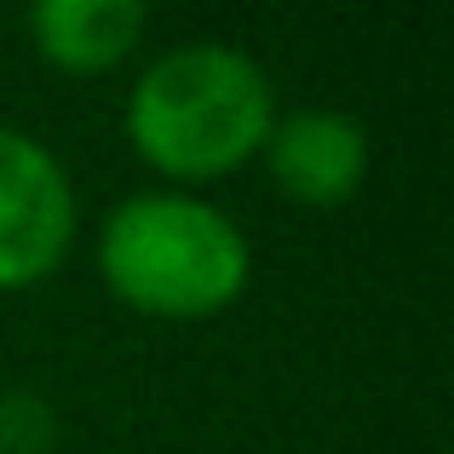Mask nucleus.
<instances>
[{"instance_id":"obj_1","label":"nucleus","mask_w":454,"mask_h":454,"mask_svg":"<svg viewBox=\"0 0 454 454\" xmlns=\"http://www.w3.org/2000/svg\"><path fill=\"white\" fill-rule=\"evenodd\" d=\"M277 121V87L242 46L190 41L161 52L127 92V145L173 184L247 167Z\"/></svg>"},{"instance_id":"obj_2","label":"nucleus","mask_w":454,"mask_h":454,"mask_svg":"<svg viewBox=\"0 0 454 454\" xmlns=\"http://www.w3.org/2000/svg\"><path fill=\"white\" fill-rule=\"evenodd\" d=\"M98 277L138 317L207 322L247 294L254 247L231 213L190 190H138L98 224Z\"/></svg>"},{"instance_id":"obj_3","label":"nucleus","mask_w":454,"mask_h":454,"mask_svg":"<svg viewBox=\"0 0 454 454\" xmlns=\"http://www.w3.org/2000/svg\"><path fill=\"white\" fill-rule=\"evenodd\" d=\"M75 247V184L23 127H0V294L46 282Z\"/></svg>"},{"instance_id":"obj_4","label":"nucleus","mask_w":454,"mask_h":454,"mask_svg":"<svg viewBox=\"0 0 454 454\" xmlns=\"http://www.w3.org/2000/svg\"><path fill=\"white\" fill-rule=\"evenodd\" d=\"M259 155L270 167V184L300 207H340L368 178V133L345 110L277 115Z\"/></svg>"},{"instance_id":"obj_5","label":"nucleus","mask_w":454,"mask_h":454,"mask_svg":"<svg viewBox=\"0 0 454 454\" xmlns=\"http://www.w3.org/2000/svg\"><path fill=\"white\" fill-rule=\"evenodd\" d=\"M150 12L138 0H41L29 6V35L46 64L69 75H104L127 64L145 41Z\"/></svg>"}]
</instances>
